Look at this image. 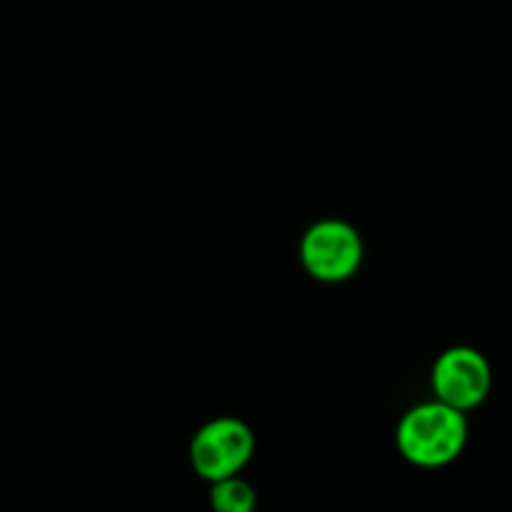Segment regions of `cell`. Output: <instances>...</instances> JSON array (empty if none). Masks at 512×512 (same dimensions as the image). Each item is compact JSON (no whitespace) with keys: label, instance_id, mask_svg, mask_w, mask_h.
Returning <instances> with one entry per match:
<instances>
[{"label":"cell","instance_id":"6da1fadb","mask_svg":"<svg viewBox=\"0 0 512 512\" xmlns=\"http://www.w3.org/2000/svg\"><path fill=\"white\" fill-rule=\"evenodd\" d=\"M468 425L460 410L428 403L410 410L398 428L400 453L420 468H443L465 448Z\"/></svg>","mask_w":512,"mask_h":512},{"label":"cell","instance_id":"7a4b0ae2","mask_svg":"<svg viewBox=\"0 0 512 512\" xmlns=\"http://www.w3.org/2000/svg\"><path fill=\"white\" fill-rule=\"evenodd\" d=\"M253 455V433L233 418H220L205 425L190 443V460L205 480H228Z\"/></svg>","mask_w":512,"mask_h":512},{"label":"cell","instance_id":"3957f363","mask_svg":"<svg viewBox=\"0 0 512 512\" xmlns=\"http://www.w3.org/2000/svg\"><path fill=\"white\" fill-rule=\"evenodd\" d=\"M363 243L358 233L343 220H323L313 225L303 238V263L310 275L338 283L358 270Z\"/></svg>","mask_w":512,"mask_h":512},{"label":"cell","instance_id":"277c9868","mask_svg":"<svg viewBox=\"0 0 512 512\" xmlns=\"http://www.w3.org/2000/svg\"><path fill=\"white\" fill-rule=\"evenodd\" d=\"M433 388L440 403L455 410H470L485 400L490 390L488 360L473 348H453L443 353L433 370Z\"/></svg>","mask_w":512,"mask_h":512},{"label":"cell","instance_id":"5b68a950","mask_svg":"<svg viewBox=\"0 0 512 512\" xmlns=\"http://www.w3.org/2000/svg\"><path fill=\"white\" fill-rule=\"evenodd\" d=\"M255 503L258 498H255L253 488L238 478L220 480L210 493V505L215 512H253Z\"/></svg>","mask_w":512,"mask_h":512}]
</instances>
